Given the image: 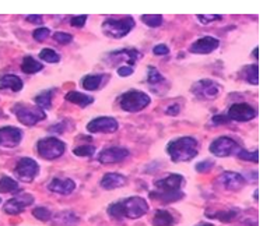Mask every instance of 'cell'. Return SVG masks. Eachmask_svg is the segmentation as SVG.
I'll return each mask as SVG.
<instances>
[{
	"mask_svg": "<svg viewBox=\"0 0 277 226\" xmlns=\"http://www.w3.org/2000/svg\"><path fill=\"white\" fill-rule=\"evenodd\" d=\"M198 20L203 25H207L210 23H214V21H221L223 17L220 14H211V16H203V14H198Z\"/></svg>",
	"mask_w": 277,
	"mask_h": 226,
	"instance_id": "cell-40",
	"label": "cell"
},
{
	"mask_svg": "<svg viewBox=\"0 0 277 226\" xmlns=\"http://www.w3.org/2000/svg\"><path fill=\"white\" fill-rule=\"evenodd\" d=\"M66 101L80 107H87L94 102V98L90 95H85L83 92H79V91H70L66 94Z\"/></svg>",
	"mask_w": 277,
	"mask_h": 226,
	"instance_id": "cell-23",
	"label": "cell"
},
{
	"mask_svg": "<svg viewBox=\"0 0 277 226\" xmlns=\"http://www.w3.org/2000/svg\"><path fill=\"white\" fill-rule=\"evenodd\" d=\"M25 20H27L28 23L38 24V25H41V24L44 23V18H42V16H40V14H33V16H28Z\"/></svg>",
	"mask_w": 277,
	"mask_h": 226,
	"instance_id": "cell-45",
	"label": "cell"
},
{
	"mask_svg": "<svg viewBox=\"0 0 277 226\" xmlns=\"http://www.w3.org/2000/svg\"><path fill=\"white\" fill-rule=\"evenodd\" d=\"M221 87L213 80H200L192 85V94L200 99H214L220 95Z\"/></svg>",
	"mask_w": 277,
	"mask_h": 226,
	"instance_id": "cell-10",
	"label": "cell"
},
{
	"mask_svg": "<svg viewBox=\"0 0 277 226\" xmlns=\"http://www.w3.org/2000/svg\"><path fill=\"white\" fill-rule=\"evenodd\" d=\"M13 112L16 115L17 120L24 126L33 127L37 123L46 119L45 112L38 106H25V105H17L13 107Z\"/></svg>",
	"mask_w": 277,
	"mask_h": 226,
	"instance_id": "cell-7",
	"label": "cell"
},
{
	"mask_svg": "<svg viewBox=\"0 0 277 226\" xmlns=\"http://www.w3.org/2000/svg\"><path fill=\"white\" fill-rule=\"evenodd\" d=\"M153 53L156 56H164V55H168L170 53V48L164 44H160V45H156L153 48Z\"/></svg>",
	"mask_w": 277,
	"mask_h": 226,
	"instance_id": "cell-42",
	"label": "cell"
},
{
	"mask_svg": "<svg viewBox=\"0 0 277 226\" xmlns=\"http://www.w3.org/2000/svg\"><path fill=\"white\" fill-rule=\"evenodd\" d=\"M53 91L55 90H46L44 92H41L40 95H37L34 98L37 106L41 107L42 110H48L52 107V96H53Z\"/></svg>",
	"mask_w": 277,
	"mask_h": 226,
	"instance_id": "cell-30",
	"label": "cell"
},
{
	"mask_svg": "<svg viewBox=\"0 0 277 226\" xmlns=\"http://www.w3.org/2000/svg\"><path fill=\"white\" fill-rule=\"evenodd\" d=\"M129 149L124 147H109L98 154V162L102 165L116 164L129 157Z\"/></svg>",
	"mask_w": 277,
	"mask_h": 226,
	"instance_id": "cell-14",
	"label": "cell"
},
{
	"mask_svg": "<svg viewBox=\"0 0 277 226\" xmlns=\"http://www.w3.org/2000/svg\"><path fill=\"white\" fill-rule=\"evenodd\" d=\"M238 212L237 211H232V209H228V211H216V212H206V216L207 218H211V219H217L220 222H231L237 218Z\"/></svg>",
	"mask_w": 277,
	"mask_h": 226,
	"instance_id": "cell-29",
	"label": "cell"
},
{
	"mask_svg": "<svg viewBox=\"0 0 277 226\" xmlns=\"http://www.w3.org/2000/svg\"><path fill=\"white\" fill-rule=\"evenodd\" d=\"M235 155L241 161H248V162H255V164H258V161H259V153H258V149H255L254 153H249L245 148H239Z\"/></svg>",
	"mask_w": 277,
	"mask_h": 226,
	"instance_id": "cell-33",
	"label": "cell"
},
{
	"mask_svg": "<svg viewBox=\"0 0 277 226\" xmlns=\"http://www.w3.org/2000/svg\"><path fill=\"white\" fill-rule=\"evenodd\" d=\"M20 190V184L18 181H16L12 177L9 176H3L0 179V193H12V194H16Z\"/></svg>",
	"mask_w": 277,
	"mask_h": 226,
	"instance_id": "cell-31",
	"label": "cell"
},
{
	"mask_svg": "<svg viewBox=\"0 0 277 226\" xmlns=\"http://www.w3.org/2000/svg\"><path fill=\"white\" fill-rule=\"evenodd\" d=\"M87 18H88L87 14H83V16H76V17H73L72 20H70V24H72L73 27H76V28H81V27L85 24V21H87Z\"/></svg>",
	"mask_w": 277,
	"mask_h": 226,
	"instance_id": "cell-41",
	"label": "cell"
},
{
	"mask_svg": "<svg viewBox=\"0 0 277 226\" xmlns=\"http://www.w3.org/2000/svg\"><path fill=\"white\" fill-rule=\"evenodd\" d=\"M151 223L154 226H174L175 225V218L171 215V212L165 209H157L154 212Z\"/></svg>",
	"mask_w": 277,
	"mask_h": 226,
	"instance_id": "cell-25",
	"label": "cell"
},
{
	"mask_svg": "<svg viewBox=\"0 0 277 226\" xmlns=\"http://www.w3.org/2000/svg\"><path fill=\"white\" fill-rule=\"evenodd\" d=\"M73 154L81 158H91L96 154V147L93 145H81V147L73 148Z\"/></svg>",
	"mask_w": 277,
	"mask_h": 226,
	"instance_id": "cell-35",
	"label": "cell"
},
{
	"mask_svg": "<svg viewBox=\"0 0 277 226\" xmlns=\"http://www.w3.org/2000/svg\"><path fill=\"white\" fill-rule=\"evenodd\" d=\"M140 56H142V53L137 51V49H130L129 48V49L111 52L108 55V59L105 62H109V64H115L116 62H128L129 66H133Z\"/></svg>",
	"mask_w": 277,
	"mask_h": 226,
	"instance_id": "cell-18",
	"label": "cell"
},
{
	"mask_svg": "<svg viewBox=\"0 0 277 226\" xmlns=\"http://www.w3.org/2000/svg\"><path fill=\"white\" fill-rule=\"evenodd\" d=\"M21 140H23V131L18 127L13 126L0 127V147L16 148L20 145Z\"/></svg>",
	"mask_w": 277,
	"mask_h": 226,
	"instance_id": "cell-13",
	"label": "cell"
},
{
	"mask_svg": "<svg viewBox=\"0 0 277 226\" xmlns=\"http://www.w3.org/2000/svg\"><path fill=\"white\" fill-rule=\"evenodd\" d=\"M239 145L235 140H232L230 137H219L216 138L214 141L210 144V153L213 154L214 157H219V158H227V157H231V155H235L239 149Z\"/></svg>",
	"mask_w": 277,
	"mask_h": 226,
	"instance_id": "cell-8",
	"label": "cell"
},
{
	"mask_svg": "<svg viewBox=\"0 0 277 226\" xmlns=\"http://www.w3.org/2000/svg\"><path fill=\"white\" fill-rule=\"evenodd\" d=\"M195 226H214L213 223H209V222H200V223H198V225Z\"/></svg>",
	"mask_w": 277,
	"mask_h": 226,
	"instance_id": "cell-48",
	"label": "cell"
},
{
	"mask_svg": "<svg viewBox=\"0 0 277 226\" xmlns=\"http://www.w3.org/2000/svg\"><path fill=\"white\" fill-rule=\"evenodd\" d=\"M108 79L105 74H90L85 76L84 79L81 80V87L87 91H97L104 83V80Z\"/></svg>",
	"mask_w": 277,
	"mask_h": 226,
	"instance_id": "cell-24",
	"label": "cell"
},
{
	"mask_svg": "<svg viewBox=\"0 0 277 226\" xmlns=\"http://www.w3.org/2000/svg\"><path fill=\"white\" fill-rule=\"evenodd\" d=\"M0 203H2V198H0Z\"/></svg>",
	"mask_w": 277,
	"mask_h": 226,
	"instance_id": "cell-50",
	"label": "cell"
},
{
	"mask_svg": "<svg viewBox=\"0 0 277 226\" xmlns=\"http://www.w3.org/2000/svg\"><path fill=\"white\" fill-rule=\"evenodd\" d=\"M213 166H214V162H213L211 159H204V161L199 162V164L195 166V169H196V172H199V173H206V172H209Z\"/></svg>",
	"mask_w": 277,
	"mask_h": 226,
	"instance_id": "cell-39",
	"label": "cell"
},
{
	"mask_svg": "<svg viewBox=\"0 0 277 226\" xmlns=\"http://www.w3.org/2000/svg\"><path fill=\"white\" fill-rule=\"evenodd\" d=\"M119 129V125L113 118H96L87 125V130L90 133H115Z\"/></svg>",
	"mask_w": 277,
	"mask_h": 226,
	"instance_id": "cell-15",
	"label": "cell"
},
{
	"mask_svg": "<svg viewBox=\"0 0 277 226\" xmlns=\"http://www.w3.org/2000/svg\"><path fill=\"white\" fill-rule=\"evenodd\" d=\"M23 80L14 74H7L0 79V90H12L13 92H18L23 90Z\"/></svg>",
	"mask_w": 277,
	"mask_h": 226,
	"instance_id": "cell-22",
	"label": "cell"
},
{
	"mask_svg": "<svg viewBox=\"0 0 277 226\" xmlns=\"http://www.w3.org/2000/svg\"><path fill=\"white\" fill-rule=\"evenodd\" d=\"M147 83L148 85L151 87V90H154L157 92V91H159V87H164V84H167V80L164 79V76H161V73H160L157 68L148 67Z\"/></svg>",
	"mask_w": 277,
	"mask_h": 226,
	"instance_id": "cell-26",
	"label": "cell"
},
{
	"mask_svg": "<svg viewBox=\"0 0 277 226\" xmlns=\"http://www.w3.org/2000/svg\"><path fill=\"white\" fill-rule=\"evenodd\" d=\"M48 190L52 193H56V194L68 196V194L76 190V183L72 179H59V177H55V179H52L49 181Z\"/></svg>",
	"mask_w": 277,
	"mask_h": 226,
	"instance_id": "cell-19",
	"label": "cell"
},
{
	"mask_svg": "<svg viewBox=\"0 0 277 226\" xmlns=\"http://www.w3.org/2000/svg\"><path fill=\"white\" fill-rule=\"evenodd\" d=\"M259 67L258 64H248V66H243L241 70V77H242L247 83L249 84L258 85L259 84Z\"/></svg>",
	"mask_w": 277,
	"mask_h": 226,
	"instance_id": "cell-27",
	"label": "cell"
},
{
	"mask_svg": "<svg viewBox=\"0 0 277 226\" xmlns=\"http://www.w3.org/2000/svg\"><path fill=\"white\" fill-rule=\"evenodd\" d=\"M40 59L45 63H59L60 62V56L57 55L56 52L52 49H42L40 52Z\"/></svg>",
	"mask_w": 277,
	"mask_h": 226,
	"instance_id": "cell-34",
	"label": "cell"
},
{
	"mask_svg": "<svg viewBox=\"0 0 277 226\" xmlns=\"http://www.w3.org/2000/svg\"><path fill=\"white\" fill-rule=\"evenodd\" d=\"M140 20H142L143 23L146 24L147 27H150V28H157V27H160V25L163 24V21H164V18H163L161 14H144V16L140 17Z\"/></svg>",
	"mask_w": 277,
	"mask_h": 226,
	"instance_id": "cell-32",
	"label": "cell"
},
{
	"mask_svg": "<svg viewBox=\"0 0 277 226\" xmlns=\"http://www.w3.org/2000/svg\"><path fill=\"white\" fill-rule=\"evenodd\" d=\"M228 122H231V120L227 118V115H216V116H213V119H211V123L216 126L227 125Z\"/></svg>",
	"mask_w": 277,
	"mask_h": 226,
	"instance_id": "cell-43",
	"label": "cell"
},
{
	"mask_svg": "<svg viewBox=\"0 0 277 226\" xmlns=\"http://www.w3.org/2000/svg\"><path fill=\"white\" fill-rule=\"evenodd\" d=\"M51 35V29L46 28V27H40L37 28L33 32V38H34L37 42H44V41L48 40V36Z\"/></svg>",
	"mask_w": 277,
	"mask_h": 226,
	"instance_id": "cell-37",
	"label": "cell"
},
{
	"mask_svg": "<svg viewBox=\"0 0 277 226\" xmlns=\"http://www.w3.org/2000/svg\"><path fill=\"white\" fill-rule=\"evenodd\" d=\"M219 183L227 192H239L245 186V177L237 172H224L219 177Z\"/></svg>",
	"mask_w": 277,
	"mask_h": 226,
	"instance_id": "cell-17",
	"label": "cell"
},
{
	"mask_svg": "<svg viewBox=\"0 0 277 226\" xmlns=\"http://www.w3.org/2000/svg\"><path fill=\"white\" fill-rule=\"evenodd\" d=\"M258 51H259V49H258V48H255V51H254L255 59H258Z\"/></svg>",
	"mask_w": 277,
	"mask_h": 226,
	"instance_id": "cell-49",
	"label": "cell"
},
{
	"mask_svg": "<svg viewBox=\"0 0 277 226\" xmlns=\"http://www.w3.org/2000/svg\"><path fill=\"white\" fill-rule=\"evenodd\" d=\"M80 218L74 214L73 211H60L52 215L51 225L52 226H77Z\"/></svg>",
	"mask_w": 277,
	"mask_h": 226,
	"instance_id": "cell-20",
	"label": "cell"
},
{
	"mask_svg": "<svg viewBox=\"0 0 277 226\" xmlns=\"http://www.w3.org/2000/svg\"><path fill=\"white\" fill-rule=\"evenodd\" d=\"M219 45H220V41L217 38L206 35L203 38L195 41L189 48V52L195 53V55H209L211 52H214L219 48Z\"/></svg>",
	"mask_w": 277,
	"mask_h": 226,
	"instance_id": "cell-16",
	"label": "cell"
},
{
	"mask_svg": "<svg viewBox=\"0 0 277 226\" xmlns=\"http://www.w3.org/2000/svg\"><path fill=\"white\" fill-rule=\"evenodd\" d=\"M133 28H135V18L133 17H124L120 20L108 18L102 23V32L113 40L124 38Z\"/></svg>",
	"mask_w": 277,
	"mask_h": 226,
	"instance_id": "cell-5",
	"label": "cell"
},
{
	"mask_svg": "<svg viewBox=\"0 0 277 226\" xmlns=\"http://www.w3.org/2000/svg\"><path fill=\"white\" fill-rule=\"evenodd\" d=\"M107 212L111 218L116 220H122L124 218L139 219L148 212V204L144 198L136 196L111 204Z\"/></svg>",
	"mask_w": 277,
	"mask_h": 226,
	"instance_id": "cell-2",
	"label": "cell"
},
{
	"mask_svg": "<svg viewBox=\"0 0 277 226\" xmlns=\"http://www.w3.org/2000/svg\"><path fill=\"white\" fill-rule=\"evenodd\" d=\"M183 181H185L183 176L171 173L164 179H160V180L154 183L156 190L150 193V198L157 200V201L163 204H171L179 201V200L183 198V193L181 190Z\"/></svg>",
	"mask_w": 277,
	"mask_h": 226,
	"instance_id": "cell-1",
	"label": "cell"
},
{
	"mask_svg": "<svg viewBox=\"0 0 277 226\" xmlns=\"http://www.w3.org/2000/svg\"><path fill=\"white\" fill-rule=\"evenodd\" d=\"M14 173L20 181L31 183L40 173V165L33 158H21L14 168Z\"/></svg>",
	"mask_w": 277,
	"mask_h": 226,
	"instance_id": "cell-9",
	"label": "cell"
},
{
	"mask_svg": "<svg viewBox=\"0 0 277 226\" xmlns=\"http://www.w3.org/2000/svg\"><path fill=\"white\" fill-rule=\"evenodd\" d=\"M21 70H23L25 74L40 73V71L44 70V64L41 62H38V60L34 59L33 56H25L24 57L23 63H21Z\"/></svg>",
	"mask_w": 277,
	"mask_h": 226,
	"instance_id": "cell-28",
	"label": "cell"
},
{
	"mask_svg": "<svg viewBox=\"0 0 277 226\" xmlns=\"http://www.w3.org/2000/svg\"><path fill=\"white\" fill-rule=\"evenodd\" d=\"M33 215H34L37 219L42 220V222L51 220L52 218V212L48 208H45V207H37V208H34Z\"/></svg>",
	"mask_w": 277,
	"mask_h": 226,
	"instance_id": "cell-36",
	"label": "cell"
},
{
	"mask_svg": "<svg viewBox=\"0 0 277 226\" xmlns=\"http://www.w3.org/2000/svg\"><path fill=\"white\" fill-rule=\"evenodd\" d=\"M34 203V197L29 193H20L16 197L10 198L6 204L3 211L9 215H18L23 212L24 209Z\"/></svg>",
	"mask_w": 277,
	"mask_h": 226,
	"instance_id": "cell-12",
	"label": "cell"
},
{
	"mask_svg": "<svg viewBox=\"0 0 277 226\" xmlns=\"http://www.w3.org/2000/svg\"><path fill=\"white\" fill-rule=\"evenodd\" d=\"M63 123H57V125H55L53 126V127H51V129H49V130L51 131H59V133H63V131H65V129H62V127H60V126H62Z\"/></svg>",
	"mask_w": 277,
	"mask_h": 226,
	"instance_id": "cell-47",
	"label": "cell"
},
{
	"mask_svg": "<svg viewBox=\"0 0 277 226\" xmlns=\"http://www.w3.org/2000/svg\"><path fill=\"white\" fill-rule=\"evenodd\" d=\"M53 40L56 41L60 45H68L73 41V35L68 34V32H55L53 34Z\"/></svg>",
	"mask_w": 277,
	"mask_h": 226,
	"instance_id": "cell-38",
	"label": "cell"
},
{
	"mask_svg": "<svg viewBox=\"0 0 277 226\" xmlns=\"http://www.w3.org/2000/svg\"><path fill=\"white\" fill-rule=\"evenodd\" d=\"M100 184L104 190H115L126 184V177L119 173H107L100 181Z\"/></svg>",
	"mask_w": 277,
	"mask_h": 226,
	"instance_id": "cell-21",
	"label": "cell"
},
{
	"mask_svg": "<svg viewBox=\"0 0 277 226\" xmlns=\"http://www.w3.org/2000/svg\"><path fill=\"white\" fill-rule=\"evenodd\" d=\"M227 118L234 122H249L256 118V109L249 103H234L227 110Z\"/></svg>",
	"mask_w": 277,
	"mask_h": 226,
	"instance_id": "cell-11",
	"label": "cell"
},
{
	"mask_svg": "<svg viewBox=\"0 0 277 226\" xmlns=\"http://www.w3.org/2000/svg\"><path fill=\"white\" fill-rule=\"evenodd\" d=\"M150 96L139 90H129L118 98V103L125 112L137 113L150 105Z\"/></svg>",
	"mask_w": 277,
	"mask_h": 226,
	"instance_id": "cell-4",
	"label": "cell"
},
{
	"mask_svg": "<svg viewBox=\"0 0 277 226\" xmlns=\"http://www.w3.org/2000/svg\"><path fill=\"white\" fill-rule=\"evenodd\" d=\"M167 153L172 162H189L199 154V142L193 137H179L168 142Z\"/></svg>",
	"mask_w": 277,
	"mask_h": 226,
	"instance_id": "cell-3",
	"label": "cell"
},
{
	"mask_svg": "<svg viewBox=\"0 0 277 226\" xmlns=\"http://www.w3.org/2000/svg\"><path fill=\"white\" fill-rule=\"evenodd\" d=\"M179 110H181V107H179V105H176V103H172L171 106L167 107V115H170V116H176L178 113H179Z\"/></svg>",
	"mask_w": 277,
	"mask_h": 226,
	"instance_id": "cell-46",
	"label": "cell"
},
{
	"mask_svg": "<svg viewBox=\"0 0 277 226\" xmlns=\"http://www.w3.org/2000/svg\"><path fill=\"white\" fill-rule=\"evenodd\" d=\"M37 151L41 158L52 161L62 157L66 151V144L56 137H45L37 142Z\"/></svg>",
	"mask_w": 277,
	"mask_h": 226,
	"instance_id": "cell-6",
	"label": "cell"
},
{
	"mask_svg": "<svg viewBox=\"0 0 277 226\" xmlns=\"http://www.w3.org/2000/svg\"><path fill=\"white\" fill-rule=\"evenodd\" d=\"M116 73H118V76H120V77H129V76H132V74L135 73V70H133L132 66H120V67H118V70H116Z\"/></svg>",
	"mask_w": 277,
	"mask_h": 226,
	"instance_id": "cell-44",
	"label": "cell"
}]
</instances>
